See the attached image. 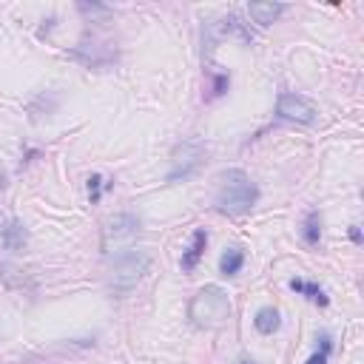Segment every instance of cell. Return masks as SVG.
<instances>
[{
  "instance_id": "e0dca14e",
  "label": "cell",
  "mask_w": 364,
  "mask_h": 364,
  "mask_svg": "<svg viewBox=\"0 0 364 364\" xmlns=\"http://www.w3.org/2000/svg\"><path fill=\"white\" fill-rule=\"evenodd\" d=\"M239 364H251V361H239Z\"/></svg>"
},
{
  "instance_id": "7c38bea8",
  "label": "cell",
  "mask_w": 364,
  "mask_h": 364,
  "mask_svg": "<svg viewBox=\"0 0 364 364\" xmlns=\"http://www.w3.org/2000/svg\"><path fill=\"white\" fill-rule=\"evenodd\" d=\"M23 242H26V231H23V225L17 220L9 222V228H3V245L9 251H17V248H23Z\"/></svg>"
},
{
  "instance_id": "5b68a950",
  "label": "cell",
  "mask_w": 364,
  "mask_h": 364,
  "mask_svg": "<svg viewBox=\"0 0 364 364\" xmlns=\"http://www.w3.org/2000/svg\"><path fill=\"white\" fill-rule=\"evenodd\" d=\"M205 145L200 140H188L182 145H177L174 154H171V171H168V182H177V180H188L200 171V168L205 165Z\"/></svg>"
},
{
  "instance_id": "9a60e30c",
  "label": "cell",
  "mask_w": 364,
  "mask_h": 364,
  "mask_svg": "<svg viewBox=\"0 0 364 364\" xmlns=\"http://www.w3.org/2000/svg\"><path fill=\"white\" fill-rule=\"evenodd\" d=\"M100 182H103V180L97 177V174L88 180V200H91V202H97V200H100Z\"/></svg>"
},
{
  "instance_id": "8992f818",
  "label": "cell",
  "mask_w": 364,
  "mask_h": 364,
  "mask_svg": "<svg viewBox=\"0 0 364 364\" xmlns=\"http://www.w3.org/2000/svg\"><path fill=\"white\" fill-rule=\"evenodd\" d=\"M276 114L287 123H299V126H313L319 117V108L313 100L302 94H294V91H285L279 94V103H276Z\"/></svg>"
},
{
  "instance_id": "52a82bcc",
  "label": "cell",
  "mask_w": 364,
  "mask_h": 364,
  "mask_svg": "<svg viewBox=\"0 0 364 364\" xmlns=\"http://www.w3.org/2000/svg\"><path fill=\"white\" fill-rule=\"evenodd\" d=\"M205 245H208V233H205V228H197V231H193L191 248L182 253V271H193V268H197V262L205 253Z\"/></svg>"
},
{
  "instance_id": "3957f363",
  "label": "cell",
  "mask_w": 364,
  "mask_h": 364,
  "mask_svg": "<svg viewBox=\"0 0 364 364\" xmlns=\"http://www.w3.org/2000/svg\"><path fill=\"white\" fill-rule=\"evenodd\" d=\"M149 265H151V256L145 251H134L131 248L126 253H119L117 262L111 265V274H108L111 294H117V296L131 294V290L140 285V279L145 276V271H149Z\"/></svg>"
},
{
  "instance_id": "7a4b0ae2",
  "label": "cell",
  "mask_w": 364,
  "mask_h": 364,
  "mask_svg": "<svg viewBox=\"0 0 364 364\" xmlns=\"http://www.w3.org/2000/svg\"><path fill=\"white\" fill-rule=\"evenodd\" d=\"M191 322L202 330H216L231 319V296L220 285H205L197 296L191 299L188 307Z\"/></svg>"
},
{
  "instance_id": "4fadbf2b",
  "label": "cell",
  "mask_w": 364,
  "mask_h": 364,
  "mask_svg": "<svg viewBox=\"0 0 364 364\" xmlns=\"http://www.w3.org/2000/svg\"><path fill=\"white\" fill-rule=\"evenodd\" d=\"M319 236H322V216L316 211H310L305 222V242L307 245H319Z\"/></svg>"
},
{
  "instance_id": "5bb4252c",
  "label": "cell",
  "mask_w": 364,
  "mask_h": 364,
  "mask_svg": "<svg viewBox=\"0 0 364 364\" xmlns=\"http://www.w3.org/2000/svg\"><path fill=\"white\" fill-rule=\"evenodd\" d=\"M322 342H325V345H322V353H313V356L307 358V364H327V353H330V338L325 336Z\"/></svg>"
},
{
  "instance_id": "2e32d148",
  "label": "cell",
  "mask_w": 364,
  "mask_h": 364,
  "mask_svg": "<svg viewBox=\"0 0 364 364\" xmlns=\"http://www.w3.org/2000/svg\"><path fill=\"white\" fill-rule=\"evenodd\" d=\"M350 236H353V242H361V233H358V225H353V231H350Z\"/></svg>"
},
{
  "instance_id": "277c9868",
  "label": "cell",
  "mask_w": 364,
  "mask_h": 364,
  "mask_svg": "<svg viewBox=\"0 0 364 364\" xmlns=\"http://www.w3.org/2000/svg\"><path fill=\"white\" fill-rule=\"evenodd\" d=\"M140 236V220L134 213H119L103 228V253H126Z\"/></svg>"
},
{
  "instance_id": "30bf717a",
  "label": "cell",
  "mask_w": 364,
  "mask_h": 364,
  "mask_svg": "<svg viewBox=\"0 0 364 364\" xmlns=\"http://www.w3.org/2000/svg\"><path fill=\"white\" fill-rule=\"evenodd\" d=\"M242 265H245V253H242L239 248H228L220 259V274L222 276H236L242 271Z\"/></svg>"
},
{
  "instance_id": "8fae6325",
  "label": "cell",
  "mask_w": 364,
  "mask_h": 364,
  "mask_svg": "<svg viewBox=\"0 0 364 364\" xmlns=\"http://www.w3.org/2000/svg\"><path fill=\"white\" fill-rule=\"evenodd\" d=\"M290 290H296V294H305L307 299H313V302H319L322 307L327 305V296H325V290H322L319 285H310V282L294 279V282H290Z\"/></svg>"
},
{
  "instance_id": "6da1fadb",
  "label": "cell",
  "mask_w": 364,
  "mask_h": 364,
  "mask_svg": "<svg viewBox=\"0 0 364 364\" xmlns=\"http://www.w3.org/2000/svg\"><path fill=\"white\" fill-rule=\"evenodd\" d=\"M216 208L228 216H242L248 213L256 200H259V188L256 182L242 171V168H231V171L220 174V185H216Z\"/></svg>"
},
{
  "instance_id": "ac0fdd59",
  "label": "cell",
  "mask_w": 364,
  "mask_h": 364,
  "mask_svg": "<svg viewBox=\"0 0 364 364\" xmlns=\"http://www.w3.org/2000/svg\"><path fill=\"white\" fill-rule=\"evenodd\" d=\"M0 222H3V216H0Z\"/></svg>"
},
{
  "instance_id": "9c48e42d",
  "label": "cell",
  "mask_w": 364,
  "mask_h": 364,
  "mask_svg": "<svg viewBox=\"0 0 364 364\" xmlns=\"http://www.w3.org/2000/svg\"><path fill=\"white\" fill-rule=\"evenodd\" d=\"M253 327L262 333V336H271L274 330H279V310L276 307H262L253 319Z\"/></svg>"
},
{
  "instance_id": "ba28073f",
  "label": "cell",
  "mask_w": 364,
  "mask_h": 364,
  "mask_svg": "<svg viewBox=\"0 0 364 364\" xmlns=\"http://www.w3.org/2000/svg\"><path fill=\"white\" fill-rule=\"evenodd\" d=\"M282 12H285V3H251L248 6V15L253 17V23H259V26H271Z\"/></svg>"
}]
</instances>
